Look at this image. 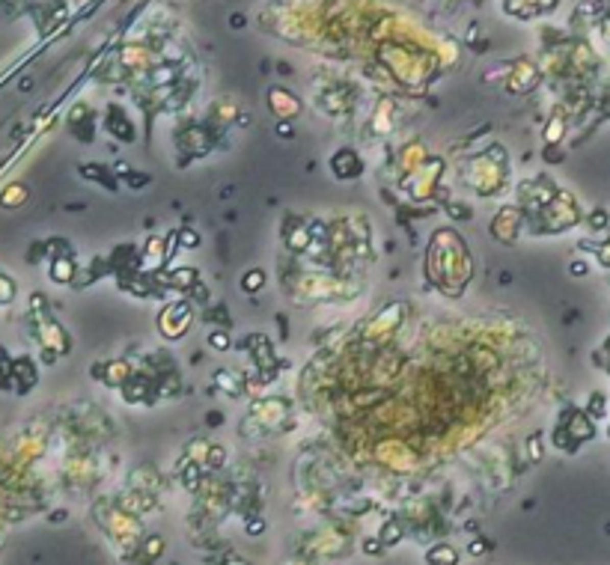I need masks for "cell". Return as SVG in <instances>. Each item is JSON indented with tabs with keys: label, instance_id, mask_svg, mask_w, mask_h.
<instances>
[{
	"label": "cell",
	"instance_id": "1",
	"mask_svg": "<svg viewBox=\"0 0 610 565\" xmlns=\"http://www.w3.org/2000/svg\"><path fill=\"white\" fill-rule=\"evenodd\" d=\"M191 325V304H173L167 312H161L158 318V327L167 339H179L182 330Z\"/></svg>",
	"mask_w": 610,
	"mask_h": 565
},
{
	"label": "cell",
	"instance_id": "2",
	"mask_svg": "<svg viewBox=\"0 0 610 565\" xmlns=\"http://www.w3.org/2000/svg\"><path fill=\"white\" fill-rule=\"evenodd\" d=\"M515 226H518V214L512 211V208H503L500 211V217L491 223V232L497 235V238H503V241H512L515 238Z\"/></svg>",
	"mask_w": 610,
	"mask_h": 565
},
{
	"label": "cell",
	"instance_id": "3",
	"mask_svg": "<svg viewBox=\"0 0 610 565\" xmlns=\"http://www.w3.org/2000/svg\"><path fill=\"white\" fill-rule=\"evenodd\" d=\"M289 95H292V92H286V89H271V107H274L277 116H283V104H286V119L295 116L298 107H301V104H298L295 99H289Z\"/></svg>",
	"mask_w": 610,
	"mask_h": 565
},
{
	"label": "cell",
	"instance_id": "4",
	"mask_svg": "<svg viewBox=\"0 0 610 565\" xmlns=\"http://www.w3.org/2000/svg\"><path fill=\"white\" fill-rule=\"evenodd\" d=\"M262 286H265V274H262L259 268H253V271H247V274H244V280H241V289L244 291H250V294H253V291H259Z\"/></svg>",
	"mask_w": 610,
	"mask_h": 565
},
{
	"label": "cell",
	"instance_id": "5",
	"mask_svg": "<svg viewBox=\"0 0 610 565\" xmlns=\"http://www.w3.org/2000/svg\"><path fill=\"white\" fill-rule=\"evenodd\" d=\"M193 280H197V274H193L191 268H179V271H173V277H170V286H176V289H191Z\"/></svg>",
	"mask_w": 610,
	"mask_h": 565
},
{
	"label": "cell",
	"instance_id": "6",
	"mask_svg": "<svg viewBox=\"0 0 610 565\" xmlns=\"http://www.w3.org/2000/svg\"><path fill=\"white\" fill-rule=\"evenodd\" d=\"M214 378H217V387H221L224 393H229V396H235L238 390H241L238 384H232V375H229V372H224V369H221V372H217Z\"/></svg>",
	"mask_w": 610,
	"mask_h": 565
},
{
	"label": "cell",
	"instance_id": "7",
	"mask_svg": "<svg viewBox=\"0 0 610 565\" xmlns=\"http://www.w3.org/2000/svg\"><path fill=\"white\" fill-rule=\"evenodd\" d=\"M200 244V238H197V232H191V229H185L182 232V247H197Z\"/></svg>",
	"mask_w": 610,
	"mask_h": 565
},
{
	"label": "cell",
	"instance_id": "8",
	"mask_svg": "<svg viewBox=\"0 0 610 565\" xmlns=\"http://www.w3.org/2000/svg\"><path fill=\"white\" fill-rule=\"evenodd\" d=\"M211 345H214V348H227V345H229V336L217 330V333H211Z\"/></svg>",
	"mask_w": 610,
	"mask_h": 565
},
{
	"label": "cell",
	"instance_id": "9",
	"mask_svg": "<svg viewBox=\"0 0 610 565\" xmlns=\"http://www.w3.org/2000/svg\"><path fill=\"white\" fill-rule=\"evenodd\" d=\"M277 134L280 137H292V125L289 122H277Z\"/></svg>",
	"mask_w": 610,
	"mask_h": 565
},
{
	"label": "cell",
	"instance_id": "10",
	"mask_svg": "<svg viewBox=\"0 0 610 565\" xmlns=\"http://www.w3.org/2000/svg\"><path fill=\"white\" fill-rule=\"evenodd\" d=\"M128 182H131V185H146L149 176H137V173H134V176H128Z\"/></svg>",
	"mask_w": 610,
	"mask_h": 565
},
{
	"label": "cell",
	"instance_id": "11",
	"mask_svg": "<svg viewBox=\"0 0 610 565\" xmlns=\"http://www.w3.org/2000/svg\"><path fill=\"white\" fill-rule=\"evenodd\" d=\"M572 274H587V265H583V262H577V265H572Z\"/></svg>",
	"mask_w": 610,
	"mask_h": 565
}]
</instances>
